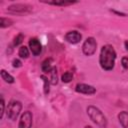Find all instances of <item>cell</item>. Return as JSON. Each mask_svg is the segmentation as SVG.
<instances>
[{
    "label": "cell",
    "instance_id": "6da1fadb",
    "mask_svg": "<svg viewBox=\"0 0 128 128\" xmlns=\"http://www.w3.org/2000/svg\"><path fill=\"white\" fill-rule=\"evenodd\" d=\"M116 56H117L116 51L112 45L110 44L103 45L100 50V55H99V64L101 68L105 71L113 70L115 66Z\"/></svg>",
    "mask_w": 128,
    "mask_h": 128
},
{
    "label": "cell",
    "instance_id": "7a4b0ae2",
    "mask_svg": "<svg viewBox=\"0 0 128 128\" xmlns=\"http://www.w3.org/2000/svg\"><path fill=\"white\" fill-rule=\"evenodd\" d=\"M86 111H87V114H88L89 118L96 125H98L101 128H106L107 127V124H108L107 118H106V116L103 114V112L98 107L90 105V106L87 107Z\"/></svg>",
    "mask_w": 128,
    "mask_h": 128
},
{
    "label": "cell",
    "instance_id": "3957f363",
    "mask_svg": "<svg viewBox=\"0 0 128 128\" xmlns=\"http://www.w3.org/2000/svg\"><path fill=\"white\" fill-rule=\"evenodd\" d=\"M22 110V103L18 100H12L9 102L8 106H7V110H6V114L8 119H10L11 121H15L18 116L20 115Z\"/></svg>",
    "mask_w": 128,
    "mask_h": 128
},
{
    "label": "cell",
    "instance_id": "277c9868",
    "mask_svg": "<svg viewBox=\"0 0 128 128\" xmlns=\"http://www.w3.org/2000/svg\"><path fill=\"white\" fill-rule=\"evenodd\" d=\"M7 11L11 14H27L32 11V7L28 4H22V3H17V4H12L7 7Z\"/></svg>",
    "mask_w": 128,
    "mask_h": 128
},
{
    "label": "cell",
    "instance_id": "5b68a950",
    "mask_svg": "<svg viewBox=\"0 0 128 128\" xmlns=\"http://www.w3.org/2000/svg\"><path fill=\"white\" fill-rule=\"evenodd\" d=\"M97 49V42L94 37H88L83 45H82V52L86 56H92Z\"/></svg>",
    "mask_w": 128,
    "mask_h": 128
},
{
    "label": "cell",
    "instance_id": "8992f818",
    "mask_svg": "<svg viewBox=\"0 0 128 128\" xmlns=\"http://www.w3.org/2000/svg\"><path fill=\"white\" fill-rule=\"evenodd\" d=\"M33 123V116L30 111H24L20 117L18 128H31Z\"/></svg>",
    "mask_w": 128,
    "mask_h": 128
},
{
    "label": "cell",
    "instance_id": "52a82bcc",
    "mask_svg": "<svg viewBox=\"0 0 128 128\" xmlns=\"http://www.w3.org/2000/svg\"><path fill=\"white\" fill-rule=\"evenodd\" d=\"M28 46H29V49L31 51V53L34 55V56H38L41 54L42 52V44L41 42L39 41L38 38L34 37V38H31L28 42Z\"/></svg>",
    "mask_w": 128,
    "mask_h": 128
},
{
    "label": "cell",
    "instance_id": "ba28073f",
    "mask_svg": "<svg viewBox=\"0 0 128 128\" xmlns=\"http://www.w3.org/2000/svg\"><path fill=\"white\" fill-rule=\"evenodd\" d=\"M75 91L81 94H85V95H93L96 93V88L89 84L78 83L75 87Z\"/></svg>",
    "mask_w": 128,
    "mask_h": 128
},
{
    "label": "cell",
    "instance_id": "9c48e42d",
    "mask_svg": "<svg viewBox=\"0 0 128 128\" xmlns=\"http://www.w3.org/2000/svg\"><path fill=\"white\" fill-rule=\"evenodd\" d=\"M81 39H82V35L77 30H72L65 34V40L70 44H77L81 41Z\"/></svg>",
    "mask_w": 128,
    "mask_h": 128
},
{
    "label": "cell",
    "instance_id": "30bf717a",
    "mask_svg": "<svg viewBox=\"0 0 128 128\" xmlns=\"http://www.w3.org/2000/svg\"><path fill=\"white\" fill-rule=\"evenodd\" d=\"M118 120L123 128H128V112L127 111H121L118 114Z\"/></svg>",
    "mask_w": 128,
    "mask_h": 128
},
{
    "label": "cell",
    "instance_id": "8fae6325",
    "mask_svg": "<svg viewBox=\"0 0 128 128\" xmlns=\"http://www.w3.org/2000/svg\"><path fill=\"white\" fill-rule=\"evenodd\" d=\"M52 68H53V66H52V59L51 58L45 59L42 62V64H41V69H42V71L44 73H47L48 74L52 70Z\"/></svg>",
    "mask_w": 128,
    "mask_h": 128
},
{
    "label": "cell",
    "instance_id": "7c38bea8",
    "mask_svg": "<svg viewBox=\"0 0 128 128\" xmlns=\"http://www.w3.org/2000/svg\"><path fill=\"white\" fill-rule=\"evenodd\" d=\"M48 79H49L51 85H57V83H58V76H57V69H56V67H53L52 70L48 73Z\"/></svg>",
    "mask_w": 128,
    "mask_h": 128
},
{
    "label": "cell",
    "instance_id": "4fadbf2b",
    "mask_svg": "<svg viewBox=\"0 0 128 128\" xmlns=\"http://www.w3.org/2000/svg\"><path fill=\"white\" fill-rule=\"evenodd\" d=\"M42 2L50 4V5H56V6H69V5H73V4L77 3V1H65V0H61V1H42Z\"/></svg>",
    "mask_w": 128,
    "mask_h": 128
},
{
    "label": "cell",
    "instance_id": "5bb4252c",
    "mask_svg": "<svg viewBox=\"0 0 128 128\" xmlns=\"http://www.w3.org/2000/svg\"><path fill=\"white\" fill-rule=\"evenodd\" d=\"M0 74H1V78H2L6 83H8V84H12V83H14V81H15L14 77H13L11 74H9L6 70L1 69Z\"/></svg>",
    "mask_w": 128,
    "mask_h": 128
},
{
    "label": "cell",
    "instance_id": "9a60e30c",
    "mask_svg": "<svg viewBox=\"0 0 128 128\" xmlns=\"http://www.w3.org/2000/svg\"><path fill=\"white\" fill-rule=\"evenodd\" d=\"M29 54H30V50L28 49V47L26 46H20L19 47V50H18V55L20 58L22 59H27L29 57Z\"/></svg>",
    "mask_w": 128,
    "mask_h": 128
},
{
    "label": "cell",
    "instance_id": "2e32d148",
    "mask_svg": "<svg viewBox=\"0 0 128 128\" xmlns=\"http://www.w3.org/2000/svg\"><path fill=\"white\" fill-rule=\"evenodd\" d=\"M40 78L43 80V90H44V94H48L49 93V91H50V89H49V86H50V81H49V79H48V77L47 76H45V75H41L40 76Z\"/></svg>",
    "mask_w": 128,
    "mask_h": 128
},
{
    "label": "cell",
    "instance_id": "e0dca14e",
    "mask_svg": "<svg viewBox=\"0 0 128 128\" xmlns=\"http://www.w3.org/2000/svg\"><path fill=\"white\" fill-rule=\"evenodd\" d=\"M73 79V74L70 72V71H66L62 74L61 76V81L63 83H69L71 80Z\"/></svg>",
    "mask_w": 128,
    "mask_h": 128
},
{
    "label": "cell",
    "instance_id": "ac0fdd59",
    "mask_svg": "<svg viewBox=\"0 0 128 128\" xmlns=\"http://www.w3.org/2000/svg\"><path fill=\"white\" fill-rule=\"evenodd\" d=\"M13 23V21L11 19H8V18H4L2 17L1 18V23H0V27L1 28H6L8 26H11Z\"/></svg>",
    "mask_w": 128,
    "mask_h": 128
},
{
    "label": "cell",
    "instance_id": "d6986e66",
    "mask_svg": "<svg viewBox=\"0 0 128 128\" xmlns=\"http://www.w3.org/2000/svg\"><path fill=\"white\" fill-rule=\"evenodd\" d=\"M23 39H24V36H23V34H21V33H19L15 38H14V41H13V45L14 46H18V45H20L22 42H23Z\"/></svg>",
    "mask_w": 128,
    "mask_h": 128
},
{
    "label": "cell",
    "instance_id": "ffe728a7",
    "mask_svg": "<svg viewBox=\"0 0 128 128\" xmlns=\"http://www.w3.org/2000/svg\"><path fill=\"white\" fill-rule=\"evenodd\" d=\"M12 66H13L14 68H19V67H21V66H22L21 60H19V59H17V58L13 59V61H12Z\"/></svg>",
    "mask_w": 128,
    "mask_h": 128
},
{
    "label": "cell",
    "instance_id": "44dd1931",
    "mask_svg": "<svg viewBox=\"0 0 128 128\" xmlns=\"http://www.w3.org/2000/svg\"><path fill=\"white\" fill-rule=\"evenodd\" d=\"M4 113H5V101H4V98L1 97V112H0V118L1 119L3 118Z\"/></svg>",
    "mask_w": 128,
    "mask_h": 128
},
{
    "label": "cell",
    "instance_id": "7402d4cb",
    "mask_svg": "<svg viewBox=\"0 0 128 128\" xmlns=\"http://www.w3.org/2000/svg\"><path fill=\"white\" fill-rule=\"evenodd\" d=\"M121 65L124 69L128 70V57H123L121 59Z\"/></svg>",
    "mask_w": 128,
    "mask_h": 128
},
{
    "label": "cell",
    "instance_id": "603a6c76",
    "mask_svg": "<svg viewBox=\"0 0 128 128\" xmlns=\"http://www.w3.org/2000/svg\"><path fill=\"white\" fill-rule=\"evenodd\" d=\"M124 46H125V48H126V51L128 52V40H126V41L124 42Z\"/></svg>",
    "mask_w": 128,
    "mask_h": 128
},
{
    "label": "cell",
    "instance_id": "cb8c5ba5",
    "mask_svg": "<svg viewBox=\"0 0 128 128\" xmlns=\"http://www.w3.org/2000/svg\"><path fill=\"white\" fill-rule=\"evenodd\" d=\"M84 128H93V127H92V126H90V125H86Z\"/></svg>",
    "mask_w": 128,
    "mask_h": 128
}]
</instances>
